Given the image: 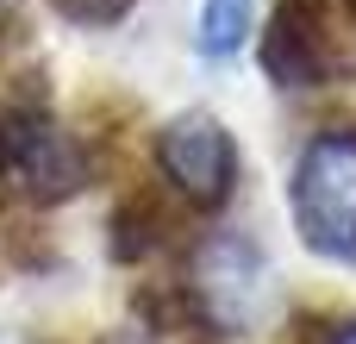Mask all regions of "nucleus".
I'll return each mask as SVG.
<instances>
[{
	"label": "nucleus",
	"instance_id": "nucleus-1",
	"mask_svg": "<svg viewBox=\"0 0 356 344\" xmlns=\"http://www.w3.org/2000/svg\"><path fill=\"white\" fill-rule=\"evenodd\" d=\"M294 219L319 257H356V132H319L300 150Z\"/></svg>",
	"mask_w": 356,
	"mask_h": 344
},
{
	"label": "nucleus",
	"instance_id": "nucleus-7",
	"mask_svg": "<svg viewBox=\"0 0 356 344\" xmlns=\"http://www.w3.org/2000/svg\"><path fill=\"white\" fill-rule=\"evenodd\" d=\"M332 344H356V326H344V332H338V338H332Z\"/></svg>",
	"mask_w": 356,
	"mask_h": 344
},
{
	"label": "nucleus",
	"instance_id": "nucleus-6",
	"mask_svg": "<svg viewBox=\"0 0 356 344\" xmlns=\"http://www.w3.org/2000/svg\"><path fill=\"white\" fill-rule=\"evenodd\" d=\"M69 19H81V25H113L119 13H131V0H56Z\"/></svg>",
	"mask_w": 356,
	"mask_h": 344
},
{
	"label": "nucleus",
	"instance_id": "nucleus-5",
	"mask_svg": "<svg viewBox=\"0 0 356 344\" xmlns=\"http://www.w3.org/2000/svg\"><path fill=\"white\" fill-rule=\"evenodd\" d=\"M257 0H200V50L207 56H232L250 38Z\"/></svg>",
	"mask_w": 356,
	"mask_h": 344
},
{
	"label": "nucleus",
	"instance_id": "nucleus-3",
	"mask_svg": "<svg viewBox=\"0 0 356 344\" xmlns=\"http://www.w3.org/2000/svg\"><path fill=\"white\" fill-rule=\"evenodd\" d=\"M156 157H163V175L194 201V207H219L238 182V144L232 132L213 119V113H181L163 125L156 138Z\"/></svg>",
	"mask_w": 356,
	"mask_h": 344
},
{
	"label": "nucleus",
	"instance_id": "nucleus-2",
	"mask_svg": "<svg viewBox=\"0 0 356 344\" xmlns=\"http://www.w3.org/2000/svg\"><path fill=\"white\" fill-rule=\"evenodd\" d=\"M0 175L13 188H25V194L50 201V194L81 188L88 157H81V144L56 119H44V113H6L0 119Z\"/></svg>",
	"mask_w": 356,
	"mask_h": 344
},
{
	"label": "nucleus",
	"instance_id": "nucleus-4",
	"mask_svg": "<svg viewBox=\"0 0 356 344\" xmlns=\"http://www.w3.org/2000/svg\"><path fill=\"white\" fill-rule=\"evenodd\" d=\"M194 288L213 313V326L225 332H250L263 301H269V263L257 257L250 238H213L194 263Z\"/></svg>",
	"mask_w": 356,
	"mask_h": 344
}]
</instances>
